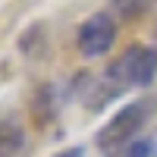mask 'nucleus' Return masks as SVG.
Returning a JSON list of instances; mask_svg holds the SVG:
<instances>
[{
  "label": "nucleus",
  "mask_w": 157,
  "mask_h": 157,
  "mask_svg": "<svg viewBox=\"0 0 157 157\" xmlns=\"http://www.w3.org/2000/svg\"><path fill=\"white\" fill-rule=\"evenodd\" d=\"M157 110V104L151 98H138V101H129L116 110L107 123L98 129V138L94 145L101 154L107 157H126V151L135 145L138 138H145V126L151 123V116Z\"/></svg>",
  "instance_id": "f257e3e1"
},
{
  "label": "nucleus",
  "mask_w": 157,
  "mask_h": 157,
  "mask_svg": "<svg viewBox=\"0 0 157 157\" xmlns=\"http://www.w3.org/2000/svg\"><path fill=\"white\" fill-rule=\"evenodd\" d=\"M110 82L120 88V91H129V88H148L157 75V47H148V44H132L126 47L120 57H116L107 72Z\"/></svg>",
  "instance_id": "f03ea898"
},
{
  "label": "nucleus",
  "mask_w": 157,
  "mask_h": 157,
  "mask_svg": "<svg viewBox=\"0 0 157 157\" xmlns=\"http://www.w3.org/2000/svg\"><path fill=\"white\" fill-rule=\"evenodd\" d=\"M113 41H116V16L113 13H104V10L91 13L75 32V47H78V54L88 57V60L104 57L113 47Z\"/></svg>",
  "instance_id": "7ed1b4c3"
},
{
  "label": "nucleus",
  "mask_w": 157,
  "mask_h": 157,
  "mask_svg": "<svg viewBox=\"0 0 157 157\" xmlns=\"http://www.w3.org/2000/svg\"><path fill=\"white\" fill-rule=\"evenodd\" d=\"M75 94H78V101H82L88 110H101V107H107L113 98H120L123 91L116 88L107 75H78L75 78Z\"/></svg>",
  "instance_id": "20e7f679"
},
{
  "label": "nucleus",
  "mask_w": 157,
  "mask_h": 157,
  "mask_svg": "<svg viewBox=\"0 0 157 157\" xmlns=\"http://www.w3.org/2000/svg\"><path fill=\"white\" fill-rule=\"evenodd\" d=\"M29 148L25 126L19 116H3L0 120V157H22Z\"/></svg>",
  "instance_id": "39448f33"
},
{
  "label": "nucleus",
  "mask_w": 157,
  "mask_h": 157,
  "mask_svg": "<svg viewBox=\"0 0 157 157\" xmlns=\"http://www.w3.org/2000/svg\"><path fill=\"white\" fill-rule=\"evenodd\" d=\"M148 3L151 0H113V10L120 13L123 19H135V16H141V13L148 10Z\"/></svg>",
  "instance_id": "423d86ee"
},
{
  "label": "nucleus",
  "mask_w": 157,
  "mask_h": 157,
  "mask_svg": "<svg viewBox=\"0 0 157 157\" xmlns=\"http://www.w3.org/2000/svg\"><path fill=\"white\" fill-rule=\"evenodd\" d=\"M126 157H157V135H148V138H138L132 148L126 151Z\"/></svg>",
  "instance_id": "0eeeda50"
},
{
  "label": "nucleus",
  "mask_w": 157,
  "mask_h": 157,
  "mask_svg": "<svg viewBox=\"0 0 157 157\" xmlns=\"http://www.w3.org/2000/svg\"><path fill=\"white\" fill-rule=\"evenodd\" d=\"M54 157H85V151L82 148H66V151H57Z\"/></svg>",
  "instance_id": "6e6552de"
}]
</instances>
